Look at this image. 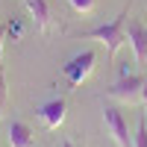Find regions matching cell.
Listing matches in <instances>:
<instances>
[{
	"instance_id": "obj_11",
	"label": "cell",
	"mask_w": 147,
	"mask_h": 147,
	"mask_svg": "<svg viewBox=\"0 0 147 147\" xmlns=\"http://www.w3.org/2000/svg\"><path fill=\"white\" fill-rule=\"evenodd\" d=\"M9 103V85H6V74H3V59H0V115Z\"/></svg>"
},
{
	"instance_id": "obj_1",
	"label": "cell",
	"mask_w": 147,
	"mask_h": 147,
	"mask_svg": "<svg viewBox=\"0 0 147 147\" xmlns=\"http://www.w3.org/2000/svg\"><path fill=\"white\" fill-rule=\"evenodd\" d=\"M127 15H129V6L121 9V15H115L109 24H100L88 32H80V38H94L106 47L109 56H115L121 50V44H127Z\"/></svg>"
},
{
	"instance_id": "obj_3",
	"label": "cell",
	"mask_w": 147,
	"mask_h": 147,
	"mask_svg": "<svg viewBox=\"0 0 147 147\" xmlns=\"http://www.w3.org/2000/svg\"><path fill=\"white\" fill-rule=\"evenodd\" d=\"M147 88V80L141 74H127V77H118V82L109 85V97H115L121 103H136Z\"/></svg>"
},
{
	"instance_id": "obj_13",
	"label": "cell",
	"mask_w": 147,
	"mask_h": 147,
	"mask_svg": "<svg viewBox=\"0 0 147 147\" xmlns=\"http://www.w3.org/2000/svg\"><path fill=\"white\" fill-rule=\"evenodd\" d=\"M3 41H6V24H0V59H3Z\"/></svg>"
},
{
	"instance_id": "obj_8",
	"label": "cell",
	"mask_w": 147,
	"mask_h": 147,
	"mask_svg": "<svg viewBox=\"0 0 147 147\" xmlns=\"http://www.w3.org/2000/svg\"><path fill=\"white\" fill-rule=\"evenodd\" d=\"M9 147H32L35 138H32V129L27 121H12L9 124Z\"/></svg>"
},
{
	"instance_id": "obj_12",
	"label": "cell",
	"mask_w": 147,
	"mask_h": 147,
	"mask_svg": "<svg viewBox=\"0 0 147 147\" xmlns=\"http://www.w3.org/2000/svg\"><path fill=\"white\" fill-rule=\"evenodd\" d=\"M6 35H9V38H21V35H24V27H21L18 18H12V21L6 24Z\"/></svg>"
},
{
	"instance_id": "obj_14",
	"label": "cell",
	"mask_w": 147,
	"mask_h": 147,
	"mask_svg": "<svg viewBox=\"0 0 147 147\" xmlns=\"http://www.w3.org/2000/svg\"><path fill=\"white\" fill-rule=\"evenodd\" d=\"M62 147H77V144H74V141H62Z\"/></svg>"
},
{
	"instance_id": "obj_5",
	"label": "cell",
	"mask_w": 147,
	"mask_h": 147,
	"mask_svg": "<svg viewBox=\"0 0 147 147\" xmlns=\"http://www.w3.org/2000/svg\"><path fill=\"white\" fill-rule=\"evenodd\" d=\"M38 115H41L47 129H59L65 124V115H68V100H65V97H53V100H47L38 109Z\"/></svg>"
},
{
	"instance_id": "obj_15",
	"label": "cell",
	"mask_w": 147,
	"mask_h": 147,
	"mask_svg": "<svg viewBox=\"0 0 147 147\" xmlns=\"http://www.w3.org/2000/svg\"><path fill=\"white\" fill-rule=\"evenodd\" d=\"M141 100H144V106H147V88H144V94H141Z\"/></svg>"
},
{
	"instance_id": "obj_7",
	"label": "cell",
	"mask_w": 147,
	"mask_h": 147,
	"mask_svg": "<svg viewBox=\"0 0 147 147\" xmlns=\"http://www.w3.org/2000/svg\"><path fill=\"white\" fill-rule=\"evenodd\" d=\"M24 6H27L32 24L38 27V32L47 35L50 32V6H47V0H24Z\"/></svg>"
},
{
	"instance_id": "obj_6",
	"label": "cell",
	"mask_w": 147,
	"mask_h": 147,
	"mask_svg": "<svg viewBox=\"0 0 147 147\" xmlns=\"http://www.w3.org/2000/svg\"><path fill=\"white\" fill-rule=\"evenodd\" d=\"M127 44L132 47V53H136V65H144V62H147V30L141 27L138 21H129Z\"/></svg>"
},
{
	"instance_id": "obj_9",
	"label": "cell",
	"mask_w": 147,
	"mask_h": 147,
	"mask_svg": "<svg viewBox=\"0 0 147 147\" xmlns=\"http://www.w3.org/2000/svg\"><path fill=\"white\" fill-rule=\"evenodd\" d=\"M68 6L77 12V15H91L94 12V0H68Z\"/></svg>"
},
{
	"instance_id": "obj_2",
	"label": "cell",
	"mask_w": 147,
	"mask_h": 147,
	"mask_svg": "<svg viewBox=\"0 0 147 147\" xmlns=\"http://www.w3.org/2000/svg\"><path fill=\"white\" fill-rule=\"evenodd\" d=\"M94 65H97V53L94 50H82L77 56H71L68 62H65V80H68V85H74V88L82 85L85 80L91 77Z\"/></svg>"
},
{
	"instance_id": "obj_10",
	"label": "cell",
	"mask_w": 147,
	"mask_h": 147,
	"mask_svg": "<svg viewBox=\"0 0 147 147\" xmlns=\"http://www.w3.org/2000/svg\"><path fill=\"white\" fill-rule=\"evenodd\" d=\"M132 147H147V118L138 121V129L132 136Z\"/></svg>"
},
{
	"instance_id": "obj_4",
	"label": "cell",
	"mask_w": 147,
	"mask_h": 147,
	"mask_svg": "<svg viewBox=\"0 0 147 147\" xmlns=\"http://www.w3.org/2000/svg\"><path fill=\"white\" fill-rule=\"evenodd\" d=\"M103 124H106V132L112 136V141H115L118 147H132L129 127H127L124 115H121V109H115V106H106V109H103Z\"/></svg>"
}]
</instances>
